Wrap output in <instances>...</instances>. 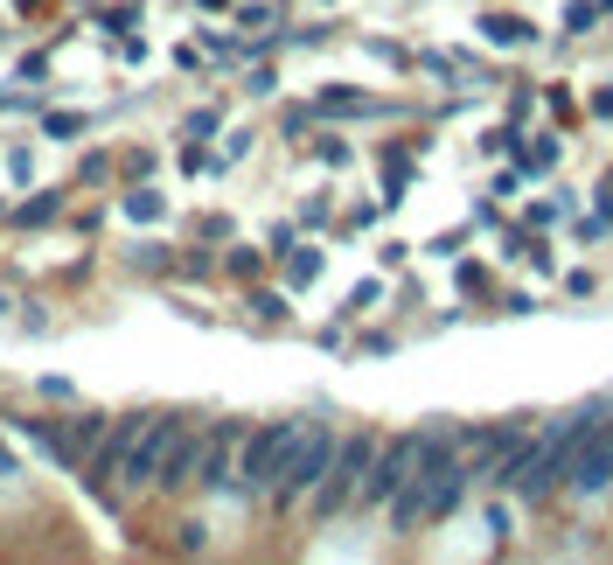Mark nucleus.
Segmentation results:
<instances>
[{"instance_id":"obj_5","label":"nucleus","mask_w":613,"mask_h":565,"mask_svg":"<svg viewBox=\"0 0 613 565\" xmlns=\"http://www.w3.org/2000/svg\"><path fill=\"white\" fill-rule=\"evenodd\" d=\"M196 454H202V426L181 413L168 447H161V468H154V496H189L196 489Z\"/></svg>"},{"instance_id":"obj_12","label":"nucleus","mask_w":613,"mask_h":565,"mask_svg":"<svg viewBox=\"0 0 613 565\" xmlns=\"http://www.w3.org/2000/svg\"><path fill=\"white\" fill-rule=\"evenodd\" d=\"M161 210H168L161 189H140V182L126 189V217H132V224H161Z\"/></svg>"},{"instance_id":"obj_10","label":"nucleus","mask_w":613,"mask_h":565,"mask_svg":"<svg viewBox=\"0 0 613 565\" xmlns=\"http://www.w3.org/2000/svg\"><path fill=\"white\" fill-rule=\"evenodd\" d=\"M63 217H70V189H29V196L8 210L14 230H42V224H63Z\"/></svg>"},{"instance_id":"obj_8","label":"nucleus","mask_w":613,"mask_h":565,"mask_svg":"<svg viewBox=\"0 0 613 565\" xmlns=\"http://www.w3.org/2000/svg\"><path fill=\"white\" fill-rule=\"evenodd\" d=\"M105 419L112 413H91V405H77V413H63V454H57V468L63 475H77L85 460L98 454V440H105Z\"/></svg>"},{"instance_id":"obj_4","label":"nucleus","mask_w":613,"mask_h":565,"mask_svg":"<svg viewBox=\"0 0 613 565\" xmlns=\"http://www.w3.org/2000/svg\"><path fill=\"white\" fill-rule=\"evenodd\" d=\"M439 447V433H397V440H377V454H369V475L356 489V509H384L405 482L418 475V460Z\"/></svg>"},{"instance_id":"obj_23","label":"nucleus","mask_w":613,"mask_h":565,"mask_svg":"<svg viewBox=\"0 0 613 565\" xmlns=\"http://www.w3.org/2000/svg\"><path fill=\"white\" fill-rule=\"evenodd\" d=\"M14 8H21V14H29V8H42V0H14Z\"/></svg>"},{"instance_id":"obj_15","label":"nucleus","mask_w":613,"mask_h":565,"mask_svg":"<svg viewBox=\"0 0 613 565\" xmlns=\"http://www.w3.org/2000/svg\"><path fill=\"white\" fill-rule=\"evenodd\" d=\"M224 266H230L237 279H251V272H258V251H251V245H230V259H224Z\"/></svg>"},{"instance_id":"obj_13","label":"nucleus","mask_w":613,"mask_h":565,"mask_svg":"<svg viewBox=\"0 0 613 565\" xmlns=\"http://www.w3.org/2000/svg\"><path fill=\"white\" fill-rule=\"evenodd\" d=\"M85 133V112H49L42 106V140H77Z\"/></svg>"},{"instance_id":"obj_2","label":"nucleus","mask_w":613,"mask_h":565,"mask_svg":"<svg viewBox=\"0 0 613 565\" xmlns=\"http://www.w3.org/2000/svg\"><path fill=\"white\" fill-rule=\"evenodd\" d=\"M369 454H377V433H342V440H335L328 475L314 482V496L300 503L314 524H328V517H342V509H356V489H363V475H369Z\"/></svg>"},{"instance_id":"obj_14","label":"nucleus","mask_w":613,"mask_h":565,"mask_svg":"<svg viewBox=\"0 0 613 565\" xmlns=\"http://www.w3.org/2000/svg\"><path fill=\"white\" fill-rule=\"evenodd\" d=\"M140 21V8L132 0H112V8H91V29H132Z\"/></svg>"},{"instance_id":"obj_7","label":"nucleus","mask_w":613,"mask_h":565,"mask_svg":"<svg viewBox=\"0 0 613 565\" xmlns=\"http://www.w3.org/2000/svg\"><path fill=\"white\" fill-rule=\"evenodd\" d=\"M565 482H572V496H600L606 482H613V433H585V440L572 447L565 460Z\"/></svg>"},{"instance_id":"obj_21","label":"nucleus","mask_w":613,"mask_h":565,"mask_svg":"<svg viewBox=\"0 0 613 565\" xmlns=\"http://www.w3.org/2000/svg\"><path fill=\"white\" fill-rule=\"evenodd\" d=\"M286 272H293V279H314V272H322V259H314V251H293Z\"/></svg>"},{"instance_id":"obj_25","label":"nucleus","mask_w":613,"mask_h":565,"mask_svg":"<svg viewBox=\"0 0 613 565\" xmlns=\"http://www.w3.org/2000/svg\"><path fill=\"white\" fill-rule=\"evenodd\" d=\"M8 210H14V202H0V224H8Z\"/></svg>"},{"instance_id":"obj_17","label":"nucleus","mask_w":613,"mask_h":565,"mask_svg":"<svg viewBox=\"0 0 613 565\" xmlns=\"http://www.w3.org/2000/svg\"><path fill=\"white\" fill-rule=\"evenodd\" d=\"M237 14H245L251 29H273V0H245V8H237Z\"/></svg>"},{"instance_id":"obj_18","label":"nucleus","mask_w":613,"mask_h":565,"mask_svg":"<svg viewBox=\"0 0 613 565\" xmlns=\"http://www.w3.org/2000/svg\"><path fill=\"white\" fill-rule=\"evenodd\" d=\"M105 175H112V161H105V153H85V168H77V182H105Z\"/></svg>"},{"instance_id":"obj_6","label":"nucleus","mask_w":613,"mask_h":565,"mask_svg":"<svg viewBox=\"0 0 613 565\" xmlns=\"http://www.w3.org/2000/svg\"><path fill=\"white\" fill-rule=\"evenodd\" d=\"M237 440H245V426H237V419H209V426H202V454H196V489H202V496H224V489H230Z\"/></svg>"},{"instance_id":"obj_16","label":"nucleus","mask_w":613,"mask_h":565,"mask_svg":"<svg viewBox=\"0 0 613 565\" xmlns=\"http://www.w3.org/2000/svg\"><path fill=\"white\" fill-rule=\"evenodd\" d=\"M251 315L258 321H286V300L279 294H251Z\"/></svg>"},{"instance_id":"obj_11","label":"nucleus","mask_w":613,"mask_h":565,"mask_svg":"<svg viewBox=\"0 0 613 565\" xmlns=\"http://www.w3.org/2000/svg\"><path fill=\"white\" fill-rule=\"evenodd\" d=\"M126 266H132V272H175L181 259H175V245H154V238H140V245L126 251Z\"/></svg>"},{"instance_id":"obj_9","label":"nucleus","mask_w":613,"mask_h":565,"mask_svg":"<svg viewBox=\"0 0 613 565\" xmlns=\"http://www.w3.org/2000/svg\"><path fill=\"white\" fill-rule=\"evenodd\" d=\"M0 426H8L14 440H29L49 468H57V454H63V413H42V405H36V413H8Z\"/></svg>"},{"instance_id":"obj_22","label":"nucleus","mask_w":613,"mask_h":565,"mask_svg":"<svg viewBox=\"0 0 613 565\" xmlns=\"http://www.w3.org/2000/svg\"><path fill=\"white\" fill-rule=\"evenodd\" d=\"M8 482H21V468H14V454L0 447V489H8Z\"/></svg>"},{"instance_id":"obj_20","label":"nucleus","mask_w":613,"mask_h":565,"mask_svg":"<svg viewBox=\"0 0 613 565\" xmlns=\"http://www.w3.org/2000/svg\"><path fill=\"white\" fill-rule=\"evenodd\" d=\"M8 168H14V182H29V175H36V153H29V147H14V153H8Z\"/></svg>"},{"instance_id":"obj_1","label":"nucleus","mask_w":613,"mask_h":565,"mask_svg":"<svg viewBox=\"0 0 613 565\" xmlns=\"http://www.w3.org/2000/svg\"><path fill=\"white\" fill-rule=\"evenodd\" d=\"M293 440H300V419L245 426V440H237V468H230V489H224V496H273V482H279V468H286Z\"/></svg>"},{"instance_id":"obj_24","label":"nucleus","mask_w":613,"mask_h":565,"mask_svg":"<svg viewBox=\"0 0 613 565\" xmlns=\"http://www.w3.org/2000/svg\"><path fill=\"white\" fill-rule=\"evenodd\" d=\"M8 307H14V300H8V287H0V315H8Z\"/></svg>"},{"instance_id":"obj_19","label":"nucleus","mask_w":613,"mask_h":565,"mask_svg":"<svg viewBox=\"0 0 613 565\" xmlns=\"http://www.w3.org/2000/svg\"><path fill=\"white\" fill-rule=\"evenodd\" d=\"M36 398H42V405H63V398H70V384H63V377H42V384H36Z\"/></svg>"},{"instance_id":"obj_3","label":"nucleus","mask_w":613,"mask_h":565,"mask_svg":"<svg viewBox=\"0 0 613 565\" xmlns=\"http://www.w3.org/2000/svg\"><path fill=\"white\" fill-rule=\"evenodd\" d=\"M335 440H342V433H335L328 419H300V440H293V454H286V468H279V482H273V496H265V503H279V509H300V503L314 496V482L328 475Z\"/></svg>"}]
</instances>
